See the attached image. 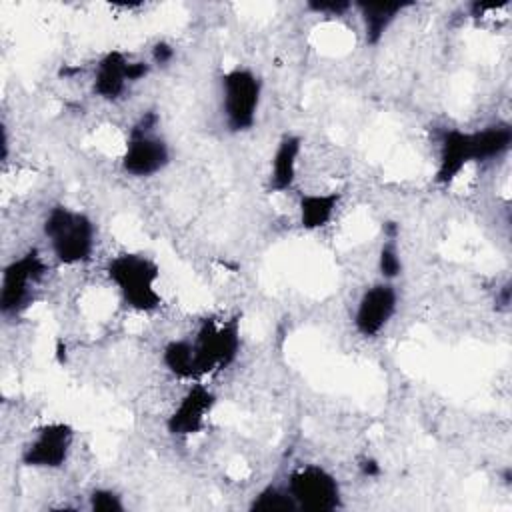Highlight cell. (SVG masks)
Wrapping results in <instances>:
<instances>
[{
	"label": "cell",
	"mask_w": 512,
	"mask_h": 512,
	"mask_svg": "<svg viewBox=\"0 0 512 512\" xmlns=\"http://www.w3.org/2000/svg\"><path fill=\"white\" fill-rule=\"evenodd\" d=\"M42 234L52 256L62 266L88 262L96 248V226L92 218L64 204H56L48 210L42 222Z\"/></svg>",
	"instance_id": "6da1fadb"
},
{
	"label": "cell",
	"mask_w": 512,
	"mask_h": 512,
	"mask_svg": "<svg viewBox=\"0 0 512 512\" xmlns=\"http://www.w3.org/2000/svg\"><path fill=\"white\" fill-rule=\"evenodd\" d=\"M106 276L118 290L122 302L134 312L150 314L162 306V294L158 290L160 268L150 256L120 252L108 260Z\"/></svg>",
	"instance_id": "7a4b0ae2"
},
{
	"label": "cell",
	"mask_w": 512,
	"mask_h": 512,
	"mask_svg": "<svg viewBox=\"0 0 512 512\" xmlns=\"http://www.w3.org/2000/svg\"><path fill=\"white\" fill-rule=\"evenodd\" d=\"M262 104V80L246 68L234 66L220 76V110L224 126L232 134L254 128Z\"/></svg>",
	"instance_id": "3957f363"
},
{
	"label": "cell",
	"mask_w": 512,
	"mask_h": 512,
	"mask_svg": "<svg viewBox=\"0 0 512 512\" xmlns=\"http://www.w3.org/2000/svg\"><path fill=\"white\" fill-rule=\"evenodd\" d=\"M190 340L194 346L198 380L218 374L226 370L240 352V320L238 316L226 320L206 318Z\"/></svg>",
	"instance_id": "277c9868"
},
{
	"label": "cell",
	"mask_w": 512,
	"mask_h": 512,
	"mask_svg": "<svg viewBox=\"0 0 512 512\" xmlns=\"http://www.w3.org/2000/svg\"><path fill=\"white\" fill-rule=\"evenodd\" d=\"M156 124L158 116L154 112H146L130 128L120 164L132 178L156 176L170 164V146L160 134H156Z\"/></svg>",
	"instance_id": "5b68a950"
},
{
	"label": "cell",
	"mask_w": 512,
	"mask_h": 512,
	"mask_svg": "<svg viewBox=\"0 0 512 512\" xmlns=\"http://www.w3.org/2000/svg\"><path fill=\"white\" fill-rule=\"evenodd\" d=\"M46 262L36 248H28L18 258H12L0 280V312L6 318L20 316L34 302L36 290L46 278Z\"/></svg>",
	"instance_id": "8992f818"
},
{
	"label": "cell",
	"mask_w": 512,
	"mask_h": 512,
	"mask_svg": "<svg viewBox=\"0 0 512 512\" xmlns=\"http://www.w3.org/2000/svg\"><path fill=\"white\" fill-rule=\"evenodd\" d=\"M286 490L304 512H334L342 506L338 478L320 464H302L288 476Z\"/></svg>",
	"instance_id": "52a82bcc"
},
{
	"label": "cell",
	"mask_w": 512,
	"mask_h": 512,
	"mask_svg": "<svg viewBox=\"0 0 512 512\" xmlns=\"http://www.w3.org/2000/svg\"><path fill=\"white\" fill-rule=\"evenodd\" d=\"M74 446V428L68 422H46L38 426L20 452L26 468L58 470L66 466Z\"/></svg>",
	"instance_id": "ba28073f"
},
{
	"label": "cell",
	"mask_w": 512,
	"mask_h": 512,
	"mask_svg": "<svg viewBox=\"0 0 512 512\" xmlns=\"http://www.w3.org/2000/svg\"><path fill=\"white\" fill-rule=\"evenodd\" d=\"M148 72V62L130 60L122 50H108L94 66L92 92L106 102H116L126 94L130 84L142 80Z\"/></svg>",
	"instance_id": "9c48e42d"
},
{
	"label": "cell",
	"mask_w": 512,
	"mask_h": 512,
	"mask_svg": "<svg viewBox=\"0 0 512 512\" xmlns=\"http://www.w3.org/2000/svg\"><path fill=\"white\" fill-rule=\"evenodd\" d=\"M398 310V290L392 282L380 280L368 286L354 308V328L364 338L378 336Z\"/></svg>",
	"instance_id": "30bf717a"
},
{
	"label": "cell",
	"mask_w": 512,
	"mask_h": 512,
	"mask_svg": "<svg viewBox=\"0 0 512 512\" xmlns=\"http://www.w3.org/2000/svg\"><path fill=\"white\" fill-rule=\"evenodd\" d=\"M216 406V394L202 382L190 384L178 404L166 418V430L170 436L188 438L206 428L208 416Z\"/></svg>",
	"instance_id": "8fae6325"
},
{
	"label": "cell",
	"mask_w": 512,
	"mask_h": 512,
	"mask_svg": "<svg viewBox=\"0 0 512 512\" xmlns=\"http://www.w3.org/2000/svg\"><path fill=\"white\" fill-rule=\"evenodd\" d=\"M470 162H476L472 132L460 128H444L438 136V164L434 182L438 186H450Z\"/></svg>",
	"instance_id": "7c38bea8"
},
{
	"label": "cell",
	"mask_w": 512,
	"mask_h": 512,
	"mask_svg": "<svg viewBox=\"0 0 512 512\" xmlns=\"http://www.w3.org/2000/svg\"><path fill=\"white\" fill-rule=\"evenodd\" d=\"M302 152V140L296 134H284L270 158L268 192L282 194L294 188L298 174V158Z\"/></svg>",
	"instance_id": "4fadbf2b"
},
{
	"label": "cell",
	"mask_w": 512,
	"mask_h": 512,
	"mask_svg": "<svg viewBox=\"0 0 512 512\" xmlns=\"http://www.w3.org/2000/svg\"><path fill=\"white\" fill-rule=\"evenodd\" d=\"M342 192L328 190V192H302L298 196V220L304 230H320L328 226L340 206Z\"/></svg>",
	"instance_id": "5bb4252c"
},
{
	"label": "cell",
	"mask_w": 512,
	"mask_h": 512,
	"mask_svg": "<svg viewBox=\"0 0 512 512\" xmlns=\"http://www.w3.org/2000/svg\"><path fill=\"white\" fill-rule=\"evenodd\" d=\"M360 12L366 42L376 46L394 20L412 6V2H356L354 4Z\"/></svg>",
	"instance_id": "9a60e30c"
},
{
	"label": "cell",
	"mask_w": 512,
	"mask_h": 512,
	"mask_svg": "<svg viewBox=\"0 0 512 512\" xmlns=\"http://www.w3.org/2000/svg\"><path fill=\"white\" fill-rule=\"evenodd\" d=\"M162 364L166 370L178 378L188 382H198V370H196V356L194 346L190 338H178L170 340L162 348Z\"/></svg>",
	"instance_id": "2e32d148"
},
{
	"label": "cell",
	"mask_w": 512,
	"mask_h": 512,
	"mask_svg": "<svg viewBox=\"0 0 512 512\" xmlns=\"http://www.w3.org/2000/svg\"><path fill=\"white\" fill-rule=\"evenodd\" d=\"M476 146V162H490L508 152L512 144V128L508 124H490L472 132Z\"/></svg>",
	"instance_id": "e0dca14e"
},
{
	"label": "cell",
	"mask_w": 512,
	"mask_h": 512,
	"mask_svg": "<svg viewBox=\"0 0 512 512\" xmlns=\"http://www.w3.org/2000/svg\"><path fill=\"white\" fill-rule=\"evenodd\" d=\"M252 512H298L296 502L292 500L290 492L280 486H266L262 488L250 502Z\"/></svg>",
	"instance_id": "ac0fdd59"
},
{
	"label": "cell",
	"mask_w": 512,
	"mask_h": 512,
	"mask_svg": "<svg viewBox=\"0 0 512 512\" xmlns=\"http://www.w3.org/2000/svg\"><path fill=\"white\" fill-rule=\"evenodd\" d=\"M378 272L388 282H392L396 276L402 274V258L396 242L390 238H386V242L378 252Z\"/></svg>",
	"instance_id": "d6986e66"
},
{
	"label": "cell",
	"mask_w": 512,
	"mask_h": 512,
	"mask_svg": "<svg viewBox=\"0 0 512 512\" xmlns=\"http://www.w3.org/2000/svg\"><path fill=\"white\" fill-rule=\"evenodd\" d=\"M88 508L92 512H122L124 502L112 488H96L88 496Z\"/></svg>",
	"instance_id": "ffe728a7"
},
{
	"label": "cell",
	"mask_w": 512,
	"mask_h": 512,
	"mask_svg": "<svg viewBox=\"0 0 512 512\" xmlns=\"http://www.w3.org/2000/svg\"><path fill=\"white\" fill-rule=\"evenodd\" d=\"M308 10L314 14H330V16H342L346 10L352 8V2H308Z\"/></svg>",
	"instance_id": "44dd1931"
},
{
	"label": "cell",
	"mask_w": 512,
	"mask_h": 512,
	"mask_svg": "<svg viewBox=\"0 0 512 512\" xmlns=\"http://www.w3.org/2000/svg\"><path fill=\"white\" fill-rule=\"evenodd\" d=\"M174 48L168 42H156L152 48V62L158 66H166L172 62L174 58Z\"/></svg>",
	"instance_id": "7402d4cb"
},
{
	"label": "cell",
	"mask_w": 512,
	"mask_h": 512,
	"mask_svg": "<svg viewBox=\"0 0 512 512\" xmlns=\"http://www.w3.org/2000/svg\"><path fill=\"white\" fill-rule=\"evenodd\" d=\"M360 472L364 474V476H370V478H376V476H380V464L376 462V460H372V458H364L362 462H360Z\"/></svg>",
	"instance_id": "603a6c76"
}]
</instances>
